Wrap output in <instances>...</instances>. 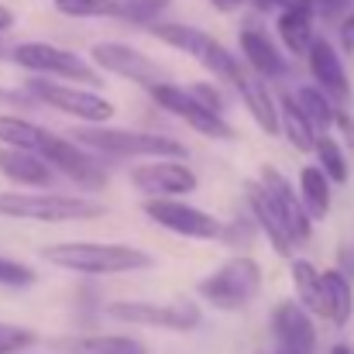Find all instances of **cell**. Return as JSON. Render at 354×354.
Here are the masks:
<instances>
[{"mask_svg":"<svg viewBox=\"0 0 354 354\" xmlns=\"http://www.w3.org/2000/svg\"><path fill=\"white\" fill-rule=\"evenodd\" d=\"M41 258L55 268L80 272V275H124V272H145L155 265V258L131 244H100V241H59L45 244Z\"/></svg>","mask_w":354,"mask_h":354,"instance_id":"obj_1","label":"cell"},{"mask_svg":"<svg viewBox=\"0 0 354 354\" xmlns=\"http://www.w3.org/2000/svg\"><path fill=\"white\" fill-rule=\"evenodd\" d=\"M107 214L104 203L86 196L62 193H0V217L35 221V224H73V221H100Z\"/></svg>","mask_w":354,"mask_h":354,"instance_id":"obj_2","label":"cell"},{"mask_svg":"<svg viewBox=\"0 0 354 354\" xmlns=\"http://www.w3.org/2000/svg\"><path fill=\"white\" fill-rule=\"evenodd\" d=\"M258 289H261V268L248 254L224 261L217 272H210L207 279L196 282V292L214 310H241L244 303H251L258 296Z\"/></svg>","mask_w":354,"mask_h":354,"instance_id":"obj_3","label":"cell"},{"mask_svg":"<svg viewBox=\"0 0 354 354\" xmlns=\"http://www.w3.org/2000/svg\"><path fill=\"white\" fill-rule=\"evenodd\" d=\"M80 145H90L104 155L118 158H179L186 148L176 138L151 134V131H127V127H86L80 131Z\"/></svg>","mask_w":354,"mask_h":354,"instance_id":"obj_4","label":"cell"},{"mask_svg":"<svg viewBox=\"0 0 354 354\" xmlns=\"http://www.w3.org/2000/svg\"><path fill=\"white\" fill-rule=\"evenodd\" d=\"M10 59L21 69L38 73V76L66 80V83H86V86L100 83V73L86 59H80L76 52H66L59 45H48V41H21V45H14Z\"/></svg>","mask_w":354,"mask_h":354,"instance_id":"obj_5","label":"cell"},{"mask_svg":"<svg viewBox=\"0 0 354 354\" xmlns=\"http://www.w3.org/2000/svg\"><path fill=\"white\" fill-rule=\"evenodd\" d=\"M28 93H31L35 100H41V104H48V107L69 114V118L86 120V124H107V120L118 114L107 97H100V93H93V90H80V86H73V83H59V80H52V76H35V80H28Z\"/></svg>","mask_w":354,"mask_h":354,"instance_id":"obj_6","label":"cell"},{"mask_svg":"<svg viewBox=\"0 0 354 354\" xmlns=\"http://www.w3.org/2000/svg\"><path fill=\"white\" fill-rule=\"evenodd\" d=\"M107 317L120 324H138V327H158V330H196L203 324V313L193 299L179 296L172 303H131L120 299L107 306Z\"/></svg>","mask_w":354,"mask_h":354,"instance_id":"obj_7","label":"cell"},{"mask_svg":"<svg viewBox=\"0 0 354 354\" xmlns=\"http://www.w3.org/2000/svg\"><path fill=\"white\" fill-rule=\"evenodd\" d=\"M141 210L151 224H158V227H165V231H172L179 237H189V241H214L224 231V224L214 214H207L200 207H189L179 196H148L141 203Z\"/></svg>","mask_w":354,"mask_h":354,"instance_id":"obj_8","label":"cell"},{"mask_svg":"<svg viewBox=\"0 0 354 354\" xmlns=\"http://www.w3.org/2000/svg\"><path fill=\"white\" fill-rule=\"evenodd\" d=\"M38 155H41L55 172H62L66 179H73L80 189H104V186H107V169H104L93 155H86L80 145H73V141H66V138H59V134L41 131Z\"/></svg>","mask_w":354,"mask_h":354,"instance_id":"obj_9","label":"cell"},{"mask_svg":"<svg viewBox=\"0 0 354 354\" xmlns=\"http://www.w3.org/2000/svg\"><path fill=\"white\" fill-rule=\"evenodd\" d=\"M131 186L145 196H186L200 189V179L179 158H148L131 169Z\"/></svg>","mask_w":354,"mask_h":354,"instance_id":"obj_10","label":"cell"},{"mask_svg":"<svg viewBox=\"0 0 354 354\" xmlns=\"http://www.w3.org/2000/svg\"><path fill=\"white\" fill-rule=\"evenodd\" d=\"M90 59L93 66H100L104 73H114L120 80H131V83H141V86H151L162 80V69L155 59H148L145 52L124 45V41H97L90 48Z\"/></svg>","mask_w":354,"mask_h":354,"instance_id":"obj_11","label":"cell"},{"mask_svg":"<svg viewBox=\"0 0 354 354\" xmlns=\"http://www.w3.org/2000/svg\"><path fill=\"white\" fill-rule=\"evenodd\" d=\"M261 186H265L268 196L275 200V207H279V214H282V221H286V227H289L292 244H306V241L313 237V217L306 214V207H303V200L296 196L292 183H289L279 169L265 165V169H261Z\"/></svg>","mask_w":354,"mask_h":354,"instance_id":"obj_12","label":"cell"},{"mask_svg":"<svg viewBox=\"0 0 354 354\" xmlns=\"http://www.w3.org/2000/svg\"><path fill=\"white\" fill-rule=\"evenodd\" d=\"M244 200H248V210H251L254 227L268 237L272 251L282 254V258H289L296 244H292V237H289V227H286V221H282L275 200L268 196V189H265L261 183H248V186H244Z\"/></svg>","mask_w":354,"mask_h":354,"instance_id":"obj_13","label":"cell"},{"mask_svg":"<svg viewBox=\"0 0 354 354\" xmlns=\"http://www.w3.org/2000/svg\"><path fill=\"white\" fill-rule=\"evenodd\" d=\"M306 62H310V73L317 80V86L334 100V104H344L351 100V83H348V73L341 66V55L337 48L327 41V38H313L310 48H306Z\"/></svg>","mask_w":354,"mask_h":354,"instance_id":"obj_14","label":"cell"},{"mask_svg":"<svg viewBox=\"0 0 354 354\" xmlns=\"http://www.w3.org/2000/svg\"><path fill=\"white\" fill-rule=\"evenodd\" d=\"M272 330H275L282 348H292V351H303V354H313V348H317V327L310 320V310L299 299H282L275 306Z\"/></svg>","mask_w":354,"mask_h":354,"instance_id":"obj_15","label":"cell"},{"mask_svg":"<svg viewBox=\"0 0 354 354\" xmlns=\"http://www.w3.org/2000/svg\"><path fill=\"white\" fill-rule=\"evenodd\" d=\"M0 176L10 179V183H21V186L45 189L52 183L55 169L35 148H10V145H3L0 148Z\"/></svg>","mask_w":354,"mask_h":354,"instance_id":"obj_16","label":"cell"},{"mask_svg":"<svg viewBox=\"0 0 354 354\" xmlns=\"http://www.w3.org/2000/svg\"><path fill=\"white\" fill-rule=\"evenodd\" d=\"M237 90H241V104L248 107V114L254 118V124L265 134H282V127H279V100L268 93V86H265V80L258 73H244Z\"/></svg>","mask_w":354,"mask_h":354,"instance_id":"obj_17","label":"cell"},{"mask_svg":"<svg viewBox=\"0 0 354 354\" xmlns=\"http://www.w3.org/2000/svg\"><path fill=\"white\" fill-rule=\"evenodd\" d=\"M275 31H279V41H282L292 55H306L310 41L317 38V35H313V7H306V3L282 7L279 17H275Z\"/></svg>","mask_w":354,"mask_h":354,"instance_id":"obj_18","label":"cell"},{"mask_svg":"<svg viewBox=\"0 0 354 354\" xmlns=\"http://www.w3.org/2000/svg\"><path fill=\"white\" fill-rule=\"evenodd\" d=\"M241 55L248 59L251 73H258L261 80H279L286 73V62L279 55V48L268 41V35H261L258 28H244L241 31Z\"/></svg>","mask_w":354,"mask_h":354,"instance_id":"obj_19","label":"cell"},{"mask_svg":"<svg viewBox=\"0 0 354 354\" xmlns=\"http://www.w3.org/2000/svg\"><path fill=\"white\" fill-rule=\"evenodd\" d=\"M320 286H324V317H327L334 327H344V324L354 317L351 282L344 279V272L327 268V272L320 275Z\"/></svg>","mask_w":354,"mask_h":354,"instance_id":"obj_20","label":"cell"},{"mask_svg":"<svg viewBox=\"0 0 354 354\" xmlns=\"http://www.w3.org/2000/svg\"><path fill=\"white\" fill-rule=\"evenodd\" d=\"M279 100V127H282V134L289 138V145L296 148V151H313V141H317V131H313V124L306 120V114L299 111V104H296V97H275Z\"/></svg>","mask_w":354,"mask_h":354,"instance_id":"obj_21","label":"cell"},{"mask_svg":"<svg viewBox=\"0 0 354 354\" xmlns=\"http://www.w3.org/2000/svg\"><path fill=\"white\" fill-rule=\"evenodd\" d=\"M62 351H69V354H148V348L138 337H124V334H90V337L62 341Z\"/></svg>","mask_w":354,"mask_h":354,"instance_id":"obj_22","label":"cell"},{"mask_svg":"<svg viewBox=\"0 0 354 354\" xmlns=\"http://www.w3.org/2000/svg\"><path fill=\"white\" fill-rule=\"evenodd\" d=\"M299 200L313 221L330 214V179L320 165H306L299 172Z\"/></svg>","mask_w":354,"mask_h":354,"instance_id":"obj_23","label":"cell"},{"mask_svg":"<svg viewBox=\"0 0 354 354\" xmlns=\"http://www.w3.org/2000/svg\"><path fill=\"white\" fill-rule=\"evenodd\" d=\"M289 279H292L296 299H299L310 313L324 317V286H320V272H317V265L306 261V258H296V261L289 265Z\"/></svg>","mask_w":354,"mask_h":354,"instance_id":"obj_24","label":"cell"},{"mask_svg":"<svg viewBox=\"0 0 354 354\" xmlns=\"http://www.w3.org/2000/svg\"><path fill=\"white\" fill-rule=\"evenodd\" d=\"M179 118L186 120L196 134H203V138H214V141H231L237 131L224 120V114L221 111H214V107H207V104H200V100H193Z\"/></svg>","mask_w":354,"mask_h":354,"instance_id":"obj_25","label":"cell"},{"mask_svg":"<svg viewBox=\"0 0 354 354\" xmlns=\"http://www.w3.org/2000/svg\"><path fill=\"white\" fill-rule=\"evenodd\" d=\"M151 35L158 38V41H165L169 48H176V52H186V55H193L196 59V52L207 45V31H200V28H193V24H176V21H158V24H151Z\"/></svg>","mask_w":354,"mask_h":354,"instance_id":"obj_26","label":"cell"},{"mask_svg":"<svg viewBox=\"0 0 354 354\" xmlns=\"http://www.w3.org/2000/svg\"><path fill=\"white\" fill-rule=\"evenodd\" d=\"M196 62H200L207 73H214L217 80H224V83H234V86L241 83V76H244L241 62H237L234 55H231V52H227V48H224V45L214 38V35H210V38H207V45L196 52Z\"/></svg>","mask_w":354,"mask_h":354,"instance_id":"obj_27","label":"cell"},{"mask_svg":"<svg viewBox=\"0 0 354 354\" xmlns=\"http://www.w3.org/2000/svg\"><path fill=\"white\" fill-rule=\"evenodd\" d=\"M296 104H299V111L306 114V120L313 124V131H317V134H327V131L334 127V114H337V107H334V100H330L320 86H303V90H299V97H296Z\"/></svg>","mask_w":354,"mask_h":354,"instance_id":"obj_28","label":"cell"},{"mask_svg":"<svg viewBox=\"0 0 354 354\" xmlns=\"http://www.w3.org/2000/svg\"><path fill=\"white\" fill-rule=\"evenodd\" d=\"M313 151H317V162H320V169L327 172L330 183H344L348 179V151L330 134H317Z\"/></svg>","mask_w":354,"mask_h":354,"instance_id":"obj_29","label":"cell"},{"mask_svg":"<svg viewBox=\"0 0 354 354\" xmlns=\"http://www.w3.org/2000/svg\"><path fill=\"white\" fill-rule=\"evenodd\" d=\"M38 141H41V127H35L24 118H14V114H0V145L38 151Z\"/></svg>","mask_w":354,"mask_h":354,"instance_id":"obj_30","label":"cell"},{"mask_svg":"<svg viewBox=\"0 0 354 354\" xmlns=\"http://www.w3.org/2000/svg\"><path fill=\"white\" fill-rule=\"evenodd\" d=\"M52 7L66 17H124L120 0H52Z\"/></svg>","mask_w":354,"mask_h":354,"instance_id":"obj_31","label":"cell"},{"mask_svg":"<svg viewBox=\"0 0 354 354\" xmlns=\"http://www.w3.org/2000/svg\"><path fill=\"white\" fill-rule=\"evenodd\" d=\"M35 341H38L35 330L0 320V354H21V351H28V348H35Z\"/></svg>","mask_w":354,"mask_h":354,"instance_id":"obj_32","label":"cell"},{"mask_svg":"<svg viewBox=\"0 0 354 354\" xmlns=\"http://www.w3.org/2000/svg\"><path fill=\"white\" fill-rule=\"evenodd\" d=\"M172 0H120L124 17L120 21H134V24H148L151 17H158Z\"/></svg>","mask_w":354,"mask_h":354,"instance_id":"obj_33","label":"cell"},{"mask_svg":"<svg viewBox=\"0 0 354 354\" xmlns=\"http://www.w3.org/2000/svg\"><path fill=\"white\" fill-rule=\"evenodd\" d=\"M31 282H35V272H31L28 265H21V261L0 254V286H7V289H24V286H31Z\"/></svg>","mask_w":354,"mask_h":354,"instance_id":"obj_34","label":"cell"},{"mask_svg":"<svg viewBox=\"0 0 354 354\" xmlns=\"http://www.w3.org/2000/svg\"><path fill=\"white\" fill-rule=\"evenodd\" d=\"M189 93H193L200 104H207V107H214V111H221V114H224V107H227L224 93H221L217 86H210V83H193V86H189Z\"/></svg>","mask_w":354,"mask_h":354,"instance_id":"obj_35","label":"cell"},{"mask_svg":"<svg viewBox=\"0 0 354 354\" xmlns=\"http://www.w3.org/2000/svg\"><path fill=\"white\" fill-rule=\"evenodd\" d=\"M334 127H337V134H341V141H344L341 148L354 155V118L348 111H337V114H334Z\"/></svg>","mask_w":354,"mask_h":354,"instance_id":"obj_36","label":"cell"},{"mask_svg":"<svg viewBox=\"0 0 354 354\" xmlns=\"http://www.w3.org/2000/svg\"><path fill=\"white\" fill-rule=\"evenodd\" d=\"M10 28H14V10H10L7 3H0V35L10 31Z\"/></svg>","mask_w":354,"mask_h":354,"instance_id":"obj_37","label":"cell"},{"mask_svg":"<svg viewBox=\"0 0 354 354\" xmlns=\"http://www.w3.org/2000/svg\"><path fill=\"white\" fill-rule=\"evenodd\" d=\"M210 3H214L217 10H224V14H231V10H237V7H241L244 0H210Z\"/></svg>","mask_w":354,"mask_h":354,"instance_id":"obj_38","label":"cell"},{"mask_svg":"<svg viewBox=\"0 0 354 354\" xmlns=\"http://www.w3.org/2000/svg\"><path fill=\"white\" fill-rule=\"evenodd\" d=\"M330 354H351V348H348V344H337V348H334Z\"/></svg>","mask_w":354,"mask_h":354,"instance_id":"obj_39","label":"cell"},{"mask_svg":"<svg viewBox=\"0 0 354 354\" xmlns=\"http://www.w3.org/2000/svg\"><path fill=\"white\" fill-rule=\"evenodd\" d=\"M279 354H303V351H292V348H282Z\"/></svg>","mask_w":354,"mask_h":354,"instance_id":"obj_40","label":"cell"}]
</instances>
